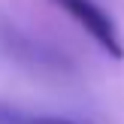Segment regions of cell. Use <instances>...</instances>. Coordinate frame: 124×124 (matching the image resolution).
I'll list each match as a JSON object with an SVG mask.
<instances>
[{"label":"cell","mask_w":124,"mask_h":124,"mask_svg":"<svg viewBox=\"0 0 124 124\" xmlns=\"http://www.w3.org/2000/svg\"><path fill=\"white\" fill-rule=\"evenodd\" d=\"M0 54L6 61H15V64L39 73H64L70 67V61L58 48H52L48 42L36 39L18 27H9V24H0Z\"/></svg>","instance_id":"1"},{"label":"cell","mask_w":124,"mask_h":124,"mask_svg":"<svg viewBox=\"0 0 124 124\" xmlns=\"http://www.w3.org/2000/svg\"><path fill=\"white\" fill-rule=\"evenodd\" d=\"M54 3H58L79 27H85V33H88L109 58H115V61L124 58L121 33H118V27H115L112 15H109L100 3H94V0H54Z\"/></svg>","instance_id":"2"}]
</instances>
